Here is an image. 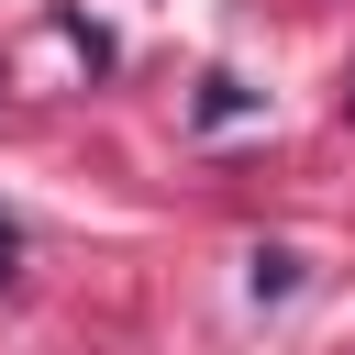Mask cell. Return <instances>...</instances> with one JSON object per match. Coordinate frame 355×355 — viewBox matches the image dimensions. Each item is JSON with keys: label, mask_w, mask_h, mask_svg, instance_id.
Returning a JSON list of instances; mask_svg holds the SVG:
<instances>
[{"label": "cell", "mask_w": 355, "mask_h": 355, "mask_svg": "<svg viewBox=\"0 0 355 355\" xmlns=\"http://www.w3.org/2000/svg\"><path fill=\"white\" fill-rule=\"evenodd\" d=\"M11 266H22V222L0 211V288H11Z\"/></svg>", "instance_id": "7a4b0ae2"}, {"label": "cell", "mask_w": 355, "mask_h": 355, "mask_svg": "<svg viewBox=\"0 0 355 355\" xmlns=\"http://www.w3.org/2000/svg\"><path fill=\"white\" fill-rule=\"evenodd\" d=\"M344 111H355V89H344Z\"/></svg>", "instance_id": "3957f363"}, {"label": "cell", "mask_w": 355, "mask_h": 355, "mask_svg": "<svg viewBox=\"0 0 355 355\" xmlns=\"http://www.w3.org/2000/svg\"><path fill=\"white\" fill-rule=\"evenodd\" d=\"M288 288H300V255L266 244V255H255V300H288Z\"/></svg>", "instance_id": "6da1fadb"}]
</instances>
